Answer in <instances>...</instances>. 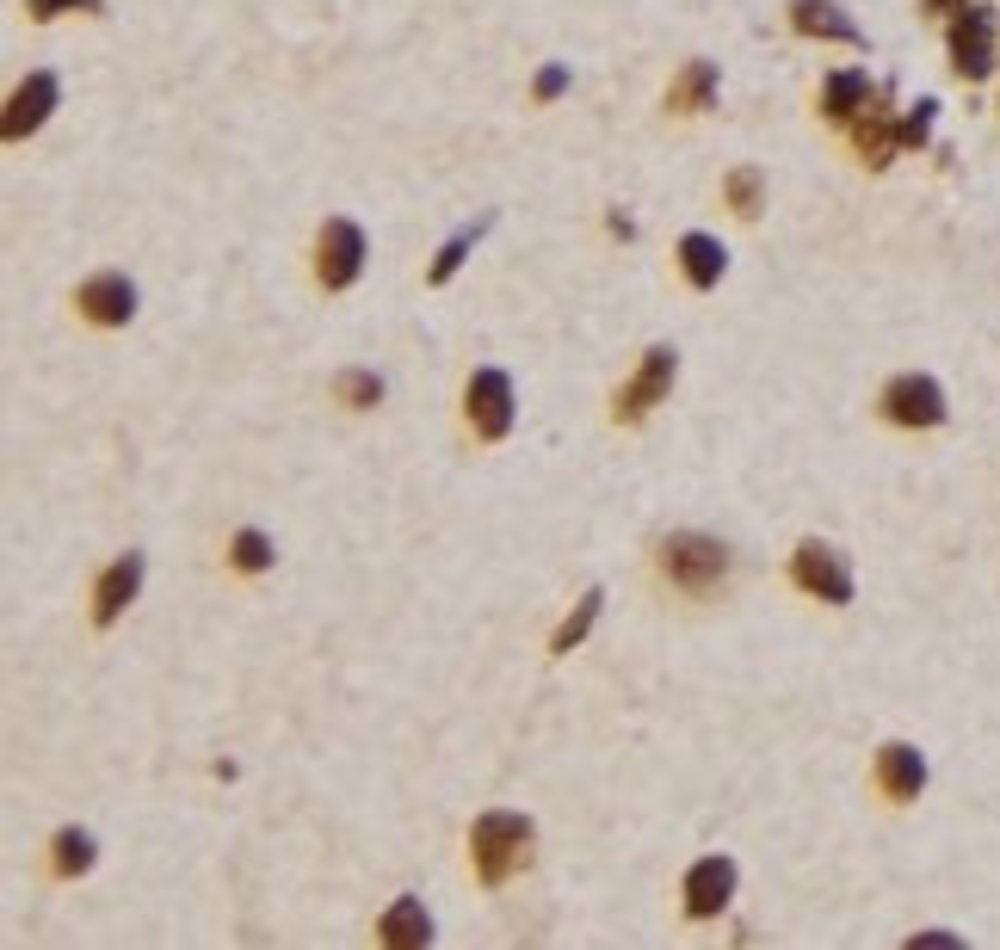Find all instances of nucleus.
I'll list each match as a JSON object with an SVG mask.
<instances>
[{
	"label": "nucleus",
	"mask_w": 1000,
	"mask_h": 950,
	"mask_svg": "<svg viewBox=\"0 0 1000 950\" xmlns=\"http://www.w3.org/2000/svg\"><path fill=\"white\" fill-rule=\"evenodd\" d=\"M470 852H476V876L482 883H507L531 852V821L513 809H494L470 827Z\"/></svg>",
	"instance_id": "f257e3e1"
},
{
	"label": "nucleus",
	"mask_w": 1000,
	"mask_h": 950,
	"mask_svg": "<svg viewBox=\"0 0 1000 950\" xmlns=\"http://www.w3.org/2000/svg\"><path fill=\"white\" fill-rule=\"evenodd\" d=\"M661 568H667V580H680L686 593H710L723 580L729 556H723V543H710V537H667L661 543Z\"/></svg>",
	"instance_id": "f03ea898"
},
{
	"label": "nucleus",
	"mask_w": 1000,
	"mask_h": 950,
	"mask_svg": "<svg viewBox=\"0 0 1000 950\" xmlns=\"http://www.w3.org/2000/svg\"><path fill=\"white\" fill-rule=\"evenodd\" d=\"M470 426L482 438H500L513 426V383L500 371H476V383H470Z\"/></svg>",
	"instance_id": "7ed1b4c3"
},
{
	"label": "nucleus",
	"mask_w": 1000,
	"mask_h": 950,
	"mask_svg": "<svg viewBox=\"0 0 1000 950\" xmlns=\"http://www.w3.org/2000/svg\"><path fill=\"white\" fill-rule=\"evenodd\" d=\"M667 383H673V352L655 346L649 358H642V371L624 383V395H618V420H642V414H649L655 401L667 395Z\"/></svg>",
	"instance_id": "20e7f679"
},
{
	"label": "nucleus",
	"mask_w": 1000,
	"mask_h": 950,
	"mask_svg": "<svg viewBox=\"0 0 1000 950\" xmlns=\"http://www.w3.org/2000/svg\"><path fill=\"white\" fill-rule=\"evenodd\" d=\"M729 895H735V864H729V858L692 864V876H686V913H692V920H710V913H717Z\"/></svg>",
	"instance_id": "39448f33"
},
{
	"label": "nucleus",
	"mask_w": 1000,
	"mask_h": 950,
	"mask_svg": "<svg viewBox=\"0 0 1000 950\" xmlns=\"http://www.w3.org/2000/svg\"><path fill=\"white\" fill-rule=\"evenodd\" d=\"M359 260H365V241L352 223H328V235H321V284H352L359 278Z\"/></svg>",
	"instance_id": "423d86ee"
},
{
	"label": "nucleus",
	"mask_w": 1000,
	"mask_h": 950,
	"mask_svg": "<svg viewBox=\"0 0 1000 950\" xmlns=\"http://www.w3.org/2000/svg\"><path fill=\"white\" fill-rule=\"evenodd\" d=\"M797 587H809V593H821V599L840 605V599L852 593V580H846V568L821 550V543H803V550H797Z\"/></svg>",
	"instance_id": "0eeeda50"
},
{
	"label": "nucleus",
	"mask_w": 1000,
	"mask_h": 950,
	"mask_svg": "<svg viewBox=\"0 0 1000 950\" xmlns=\"http://www.w3.org/2000/svg\"><path fill=\"white\" fill-rule=\"evenodd\" d=\"M130 309H136V290H130V278H93V284H81V315H93L99 327H118V321H130Z\"/></svg>",
	"instance_id": "6e6552de"
},
{
	"label": "nucleus",
	"mask_w": 1000,
	"mask_h": 950,
	"mask_svg": "<svg viewBox=\"0 0 1000 950\" xmlns=\"http://www.w3.org/2000/svg\"><path fill=\"white\" fill-rule=\"evenodd\" d=\"M136 587H142V562H136V556H124V562L105 568L99 593H93V624H112V617L136 599Z\"/></svg>",
	"instance_id": "1a4fd4ad"
},
{
	"label": "nucleus",
	"mask_w": 1000,
	"mask_h": 950,
	"mask_svg": "<svg viewBox=\"0 0 1000 950\" xmlns=\"http://www.w3.org/2000/svg\"><path fill=\"white\" fill-rule=\"evenodd\" d=\"M426 938H433V920H426V907H420V901H396V907H389L383 944H426Z\"/></svg>",
	"instance_id": "9d476101"
},
{
	"label": "nucleus",
	"mask_w": 1000,
	"mask_h": 950,
	"mask_svg": "<svg viewBox=\"0 0 1000 950\" xmlns=\"http://www.w3.org/2000/svg\"><path fill=\"white\" fill-rule=\"evenodd\" d=\"M680 266H686L692 284H717L723 278V247L710 241V235H686L680 241Z\"/></svg>",
	"instance_id": "9b49d317"
},
{
	"label": "nucleus",
	"mask_w": 1000,
	"mask_h": 950,
	"mask_svg": "<svg viewBox=\"0 0 1000 950\" xmlns=\"http://www.w3.org/2000/svg\"><path fill=\"white\" fill-rule=\"evenodd\" d=\"M50 864H56V876H81V870L93 864V839H87L81 827H62L56 846H50Z\"/></svg>",
	"instance_id": "f8f14e48"
},
{
	"label": "nucleus",
	"mask_w": 1000,
	"mask_h": 950,
	"mask_svg": "<svg viewBox=\"0 0 1000 950\" xmlns=\"http://www.w3.org/2000/svg\"><path fill=\"white\" fill-rule=\"evenodd\" d=\"M889 414L896 420H939V395L926 383H896L889 389Z\"/></svg>",
	"instance_id": "ddd939ff"
},
{
	"label": "nucleus",
	"mask_w": 1000,
	"mask_h": 950,
	"mask_svg": "<svg viewBox=\"0 0 1000 950\" xmlns=\"http://www.w3.org/2000/svg\"><path fill=\"white\" fill-rule=\"evenodd\" d=\"M877 772H883V790H889V796H908V790L920 784V759H914V753H902V747H889Z\"/></svg>",
	"instance_id": "4468645a"
},
{
	"label": "nucleus",
	"mask_w": 1000,
	"mask_h": 950,
	"mask_svg": "<svg viewBox=\"0 0 1000 950\" xmlns=\"http://www.w3.org/2000/svg\"><path fill=\"white\" fill-rule=\"evenodd\" d=\"M229 556H235V568H247V574H260V568L272 562V543H266L260 531H241V537L229 543Z\"/></svg>",
	"instance_id": "2eb2a0df"
},
{
	"label": "nucleus",
	"mask_w": 1000,
	"mask_h": 950,
	"mask_svg": "<svg viewBox=\"0 0 1000 950\" xmlns=\"http://www.w3.org/2000/svg\"><path fill=\"white\" fill-rule=\"evenodd\" d=\"M593 611H599V593H587V599H581V611H575V617H568V624L556 630V642H550V648H556V654H568V648H575V642L593 630Z\"/></svg>",
	"instance_id": "dca6fc26"
},
{
	"label": "nucleus",
	"mask_w": 1000,
	"mask_h": 950,
	"mask_svg": "<svg viewBox=\"0 0 1000 950\" xmlns=\"http://www.w3.org/2000/svg\"><path fill=\"white\" fill-rule=\"evenodd\" d=\"M50 93H56L50 81H38V87H25V93H19V105H13V130H25V124H38V118H44V105H50Z\"/></svg>",
	"instance_id": "f3484780"
},
{
	"label": "nucleus",
	"mask_w": 1000,
	"mask_h": 950,
	"mask_svg": "<svg viewBox=\"0 0 1000 950\" xmlns=\"http://www.w3.org/2000/svg\"><path fill=\"white\" fill-rule=\"evenodd\" d=\"M340 395L365 408V401H377V395H383V383H377V377H346V383H340Z\"/></svg>",
	"instance_id": "a211bd4d"
},
{
	"label": "nucleus",
	"mask_w": 1000,
	"mask_h": 950,
	"mask_svg": "<svg viewBox=\"0 0 1000 950\" xmlns=\"http://www.w3.org/2000/svg\"><path fill=\"white\" fill-rule=\"evenodd\" d=\"M754 198H760V192H754V173H741V179H735V204L754 210Z\"/></svg>",
	"instance_id": "6ab92c4d"
}]
</instances>
